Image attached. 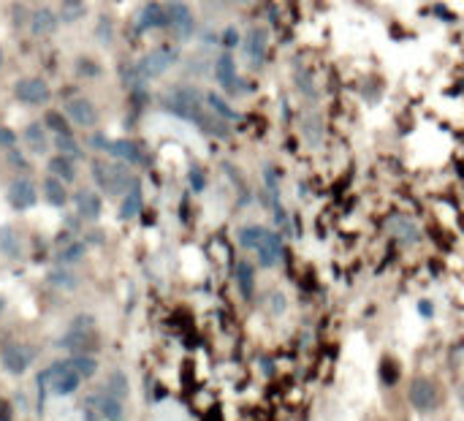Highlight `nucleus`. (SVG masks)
Wrapping results in <instances>:
<instances>
[{
    "instance_id": "nucleus-39",
    "label": "nucleus",
    "mask_w": 464,
    "mask_h": 421,
    "mask_svg": "<svg viewBox=\"0 0 464 421\" xmlns=\"http://www.w3.org/2000/svg\"><path fill=\"white\" fill-rule=\"evenodd\" d=\"M190 185H193V191H204V185H207L204 171H201L198 166H193V169H190Z\"/></svg>"
},
{
    "instance_id": "nucleus-43",
    "label": "nucleus",
    "mask_w": 464,
    "mask_h": 421,
    "mask_svg": "<svg viewBox=\"0 0 464 421\" xmlns=\"http://www.w3.org/2000/svg\"><path fill=\"white\" fill-rule=\"evenodd\" d=\"M0 421H11V408L6 399H0Z\"/></svg>"
},
{
    "instance_id": "nucleus-11",
    "label": "nucleus",
    "mask_w": 464,
    "mask_h": 421,
    "mask_svg": "<svg viewBox=\"0 0 464 421\" xmlns=\"http://www.w3.org/2000/svg\"><path fill=\"white\" fill-rule=\"evenodd\" d=\"M169 28V11L163 3L157 0H150L141 6L139 11V19H136V31L139 33H153V31H163Z\"/></svg>"
},
{
    "instance_id": "nucleus-34",
    "label": "nucleus",
    "mask_w": 464,
    "mask_h": 421,
    "mask_svg": "<svg viewBox=\"0 0 464 421\" xmlns=\"http://www.w3.org/2000/svg\"><path fill=\"white\" fill-rule=\"evenodd\" d=\"M106 391L112 394V397H117V399H123L125 394H128V381H125V375L120 370H114L112 375H109V381H106Z\"/></svg>"
},
{
    "instance_id": "nucleus-37",
    "label": "nucleus",
    "mask_w": 464,
    "mask_h": 421,
    "mask_svg": "<svg viewBox=\"0 0 464 421\" xmlns=\"http://www.w3.org/2000/svg\"><path fill=\"white\" fill-rule=\"evenodd\" d=\"M266 304H269V310H272L275 316H282V313H285L288 299H285V293L282 291H272L269 293V299H266Z\"/></svg>"
},
{
    "instance_id": "nucleus-31",
    "label": "nucleus",
    "mask_w": 464,
    "mask_h": 421,
    "mask_svg": "<svg viewBox=\"0 0 464 421\" xmlns=\"http://www.w3.org/2000/svg\"><path fill=\"white\" fill-rule=\"evenodd\" d=\"M103 74V68L98 60L93 58H76V76H85V79H98Z\"/></svg>"
},
{
    "instance_id": "nucleus-44",
    "label": "nucleus",
    "mask_w": 464,
    "mask_h": 421,
    "mask_svg": "<svg viewBox=\"0 0 464 421\" xmlns=\"http://www.w3.org/2000/svg\"><path fill=\"white\" fill-rule=\"evenodd\" d=\"M421 304H424V307H421V313H424V316H432V307H429V302H421Z\"/></svg>"
},
{
    "instance_id": "nucleus-38",
    "label": "nucleus",
    "mask_w": 464,
    "mask_h": 421,
    "mask_svg": "<svg viewBox=\"0 0 464 421\" xmlns=\"http://www.w3.org/2000/svg\"><path fill=\"white\" fill-rule=\"evenodd\" d=\"M49 280H52L58 289H74V286H76V277H74L71 272H52Z\"/></svg>"
},
{
    "instance_id": "nucleus-48",
    "label": "nucleus",
    "mask_w": 464,
    "mask_h": 421,
    "mask_svg": "<svg viewBox=\"0 0 464 421\" xmlns=\"http://www.w3.org/2000/svg\"><path fill=\"white\" fill-rule=\"evenodd\" d=\"M0 310H3V299H0Z\"/></svg>"
},
{
    "instance_id": "nucleus-46",
    "label": "nucleus",
    "mask_w": 464,
    "mask_h": 421,
    "mask_svg": "<svg viewBox=\"0 0 464 421\" xmlns=\"http://www.w3.org/2000/svg\"><path fill=\"white\" fill-rule=\"evenodd\" d=\"M3 60H6V55H3V46H0V68H3Z\"/></svg>"
},
{
    "instance_id": "nucleus-29",
    "label": "nucleus",
    "mask_w": 464,
    "mask_h": 421,
    "mask_svg": "<svg viewBox=\"0 0 464 421\" xmlns=\"http://www.w3.org/2000/svg\"><path fill=\"white\" fill-rule=\"evenodd\" d=\"M65 367H68V370H74L79 378H93L95 370H98V361H95L93 356L76 354L74 359H68V361H65Z\"/></svg>"
},
{
    "instance_id": "nucleus-19",
    "label": "nucleus",
    "mask_w": 464,
    "mask_h": 421,
    "mask_svg": "<svg viewBox=\"0 0 464 421\" xmlns=\"http://www.w3.org/2000/svg\"><path fill=\"white\" fill-rule=\"evenodd\" d=\"M299 128H302V139H304L307 144H312V147H320V144H323V139H326V120H323L320 112H307V114L302 117Z\"/></svg>"
},
{
    "instance_id": "nucleus-41",
    "label": "nucleus",
    "mask_w": 464,
    "mask_h": 421,
    "mask_svg": "<svg viewBox=\"0 0 464 421\" xmlns=\"http://www.w3.org/2000/svg\"><path fill=\"white\" fill-rule=\"evenodd\" d=\"M112 19H106V17H101V22H98V38L101 41H112Z\"/></svg>"
},
{
    "instance_id": "nucleus-28",
    "label": "nucleus",
    "mask_w": 464,
    "mask_h": 421,
    "mask_svg": "<svg viewBox=\"0 0 464 421\" xmlns=\"http://www.w3.org/2000/svg\"><path fill=\"white\" fill-rule=\"evenodd\" d=\"M52 144L58 147V153L60 155H68V158H82V144L74 139V133H58L55 139H52Z\"/></svg>"
},
{
    "instance_id": "nucleus-26",
    "label": "nucleus",
    "mask_w": 464,
    "mask_h": 421,
    "mask_svg": "<svg viewBox=\"0 0 464 421\" xmlns=\"http://www.w3.org/2000/svg\"><path fill=\"white\" fill-rule=\"evenodd\" d=\"M0 250L8 256V259H19L22 253V245H19V234L11 226L0 228Z\"/></svg>"
},
{
    "instance_id": "nucleus-9",
    "label": "nucleus",
    "mask_w": 464,
    "mask_h": 421,
    "mask_svg": "<svg viewBox=\"0 0 464 421\" xmlns=\"http://www.w3.org/2000/svg\"><path fill=\"white\" fill-rule=\"evenodd\" d=\"M166 11H169V31L174 33L177 41H190L198 33V25H196V17H193L190 6L174 0V3L166 6Z\"/></svg>"
},
{
    "instance_id": "nucleus-1",
    "label": "nucleus",
    "mask_w": 464,
    "mask_h": 421,
    "mask_svg": "<svg viewBox=\"0 0 464 421\" xmlns=\"http://www.w3.org/2000/svg\"><path fill=\"white\" fill-rule=\"evenodd\" d=\"M163 109L180 120H187V123H198L201 114L207 112V103H204V93H198L196 87L190 85H180L174 87L166 101H163Z\"/></svg>"
},
{
    "instance_id": "nucleus-33",
    "label": "nucleus",
    "mask_w": 464,
    "mask_h": 421,
    "mask_svg": "<svg viewBox=\"0 0 464 421\" xmlns=\"http://www.w3.org/2000/svg\"><path fill=\"white\" fill-rule=\"evenodd\" d=\"M71 120L68 117H62V112H46V117H44V126L49 130H55V136L58 133H71V126H68Z\"/></svg>"
},
{
    "instance_id": "nucleus-21",
    "label": "nucleus",
    "mask_w": 464,
    "mask_h": 421,
    "mask_svg": "<svg viewBox=\"0 0 464 421\" xmlns=\"http://www.w3.org/2000/svg\"><path fill=\"white\" fill-rule=\"evenodd\" d=\"M204 103H207V109L215 114V117H220V120H225V123H239L242 120V114L225 101V96H220V93H204Z\"/></svg>"
},
{
    "instance_id": "nucleus-45",
    "label": "nucleus",
    "mask_w": 464,
    "mask_h": 421,
    "mask_svg": "<svg viewBox=\"0 0 464 421\" xmlns=\"http://www.w3.org/2000/svg\"><path fill=\"white\" fill-rule=\"evenodd\" d=\"M234 3H237V6H252L255 0H234Z\"/></svg>"
},
{
    "instance_id": "nucleus-42",
    "label": "nucleus",
    "mask_w": 464,
    "mask_h": 421,
    "mask_svg": "<svg viewBox=\"0 0 464 421\" xmlns=\"http://www.w3.org/2000/svg\"><path fill=\"white\" fill-rule=\"evenodd\" d=\"M87 144L95 147V150H103V153H106V147H109V136H106V133H93V136L87 139Z\"/></svg>"
},
{
    "instance_id": "nucleus-25",
    "label": "nucleus",
    "mask_w": 464,
    "mask_h": 421,
    "mask_svg": "<svg viewBox=\"0 0 464 421\" xmlns=\"http://www.w3.org/2000/svg\"><path fill=\"white\" fill-rule=\"evenodd\" d=\"M41 194L46 198V204H52V207H65V201H68L65 182L58 180V177H46V180L41 182Z\"/></svg>"
},
{
    "instance_id": "nucleus-13",
    "label": "nucleus",
    "mask_w": 464,
    "mask_h": 421,
    "mask_svg": "<svg viewBox=\"0 0 464 421\" xmlns=\"http://www.w3.org/2000/svg\"><path fill=\"white\" fill-rule=\"evenodd\" d=\"M35 201H38V191H35V185H33L28 177H19V180H14L8 185V204L14 209H19V212L31 209Z\"/></svg>"
},
{
    "instance_id": "nucleus-16",
    "label": "nucleus",
    "mask_w": 464,
    "mask_h": 421,
    "mask_svg": "<svg viewBox=\"0 0 464 421\" xmlns=\"http://www.w3.org/2000/svg\"><path fill=\"white\" fill-rule=\"evenodd\" d=\"M33 348L31 345H8L6 351H3V367L11 372V375H22L28 367H31L33 361Z\"/></svg>"
},
{
    "instance_id": "nucleus-22",
    "label": "nucleus",
    "mask_w": 464,
    "mask_h": 421,
    "mask_svg": "<svg viewBox=\"0 0 464 421\" xmlns=\"http://www.w3.org/2000/svg\"><path fill=\"white\" fill-rule=\"evenodd\" d=\"M74 201H76L79 218H85V221H98V218H101L103 204H101V196L98 194H93V191H79V194L74 196Z\"/></svg>"
},
{
    "instance_id": "nucleus-30",
    "label": "nucleus",
    "mask_w": 464,
    "mask_h": 421,
    "mask_svg": "<svg viewBox=\"0 0 464 421\" xmlns=\"http://www.w3.org/2000/svg\"><path fill=\"white\" fill-rule=\"evenodd\" d=\"M237 283H239V291L245 296H252V289H255V272L248 261H239L237 264Z\"/></svg>"
},
{
    "instance_id": "nucleus-12",
    "label": "nucleus",
    "mask_w": 464,
    "mask_h": 421,
    "mask_svg": "<svg viewBox=\"0 0 464 421\" xmlns=\"http://www.w3.org/2000/svg\"><path fill=\"white\" fill-rule=\"evenodd\" d=\"M386 228H388V234L394 237V239H399V242H407V245H413V242H418L421 239V226L415 223V218H410V215H391L388 221H386Z\"/></svg>"
},
{
    "instance_id": "nucleus-3",
    "label": "nucleus",
    "mask_w": 464,
    "mask_h": 421,
    "mask_svg": "<svg viewBox=\"0 0 464 421\" xmlns=\"http://www.w3.org/2000/svg\"><path fill=\"white\" fill-rule=\"evenodd\" d=\"M93 180L101 191L109 196H123L133 185V177L128 171V163L120 161H93Z\"/></svg>"
},
{
    "instance_id": "nucleus-36",
    "label": "nucleus",
    "mask_w": 464,
    "mask_h": 421,
    "mask_svg": "<svg viewBox=\"0 0 464 421\" xmlns=\"http://www.w3.org/2000/svg\"><path fill=\"white\" fill-rule=\"evenodd\" d=\"M220 44H223V49H234V46H239L242 44V35H239V31L234 28V25H228L225 31H223V35H220Z\"/></svg>"
},
{
    "instance_id": "nucleus-32",
    "label": "nucleus",
    "mask_w": 464,
    "mask_h": 421,
    "mask_svg": "<svg viewBox=\"0 0 464 421\" xmlns=\"http://www.w3.org/2000/svg\"><path fill=\"white\" fill-rule=\"evenodd\" d=\"M85 253H87V245H85V242H71V245L62 248L58 259H60V264H76Z\"/></svg>"
},
{
    "instance_id": "nucleus-23",
    "label": "nucleus",
    "mask_w": 464,
    "mask_h": 421,
    "mask_svg": "<svg viewBox=\"0 0 464 421\" xmlns=\"http://www.w3.org/2000/svg\"><path fill=\"white\" fill-rule=\"evenodd\" d=\"M144 207V194H141V185L139 180H133V185L128 188V194L123 198V207H120V218L123 221H133Z\"/></svg>"
},
{
    "instance_id": "nucleus-5",
    "label": "nucleus",
    "mask_w": 464,
    "mask_h": 421,
    "mask_svg": "<svg viewBox=\"0 0 464 421\" xmlns=\"http://www.w3.org/2000/svg\"><path fill=\"white\" fill-rule=\"evenodd\" d=\"M269 49H272V33L266 25H252L242 35V52H245V63L258 71L269 60Z\"/></svg>"
},
{
    "instance_id": "nucleus-7",
    "label": "nucleus",
    "mask_w": 464,
    "mask_h": 421,
    "mask_svg": "<svg viewBox=\"0 0 464 421\" xmlns=\"http://www.w3.org/2000/svg\"><path fill=\"white\" fill-rule=\"evenodd\" d=\"M14 98H17L22 106L35 109V106L49 103L52 87H49V82L41 79V76H22V79L14 82Z\"/></svg>"
},
{
    "instance_id": "nucleus-8",
    "label": "nucleus",
    "mask_w": 464,
    "mask_h": 421,
    "mask_svg": "<svg viewBox=\"0 0 464 421\" xmlns=\"http://www.w3.org/2000/svg\"><path fill=\"white\" fill-rule=\"evenodd\" d=\"M407 399H410V405L418 413H432V411H437V405H440V389H437V384H434L432 378L418 375L407 386Z\"/></svg>"
},
{
    "instance_id": "nucleus-47",
    "label": "nucleus",
    "mask_w": 464,
    "mask_h": 421,
    "mask_svg": "<svg viewBox=\"0 0 464 421\" xmlns=\"http://www.w3.org/2000/svg\"><path fill=\"white\" fill-rule=\"evenodd\" d=\"M462 402H464V386H462Z\"/></svg>"
},
{
    "instance_id": "nucleus-24",
    "label": "nucleus",
    "mask_w": 464,
    "mask_h": 421,
    "mask_svg": "<svg viewBox=\"0 0 464 421\" xmlns=\"http://www.w3.org/2000/svg\"><path fill=\"white\" fill-rule=\"evenodd\" d=\"M49 174L62 180V182H74V180H76V161L58 153V155L49 158Z\"/></svg>"
},
{
    "instance_id": "nucleus-4",
    "label": "nucleus",
    "mask_w": 464,
    "mask_h": 421,
    "mask_svg": "<svg viewBox=\"0 0 464 421\" xmlns=\"http://www.w3.org/2000/svg\"><path fill=\"white\" fill-rule=\"evenodd\" d=\"M212 71H215V82L220 85V90H223L228 98H242L250 90L248 79H245V76L239 74V68H237L234 52L223 49V52L217 55Z\"/></svg>"
},
{
    "instance_id": "nucleus-15",
    "label": "nucleus",
    "mask_w": 464,
    "mask_h": 421,
    "mask_svg": "<svg viewBox=\"0 0 464 421\" xmlns=\"http://www.w3.org/2000/svg\"><path fill=\"white\" fill-rule=\"evenodd\" d=\"M60 28V17L52 11V8H46V6H41V8H35L31 14V33L35 38H46V35H55Z\"/></svg>"
},
{
    "instance_id": "nucleus-6",
    "label": "nucleus",
    "mask_w": 464,
    "mask_h": 421,
    "mask_svg": "<svg viewBox=\"0 0 464 421\" xmlns=\"http://www.w3.org/2000/svg\"><path fill=\"white\" fill-rule=\"evenodd\" d=\"M60 348H68V351H74V354L95 351V348H98V334H95L93 318H90V316L74 318V324L68 326V332L60 337Z\"/></svg>"
},
{
    "instance_id": "nucleus-2",
    "label": "nucleus",
    "mask_w": 464,
    "mask_h": 421,
    "mask_svg": "<svg viewBox=\"0 0 464 421\" xmlns=\"http://www.w3.org/2000/svg\"><path fill=\"white\" fill-rule=\"evenodd\" d=\"M180 46H171V44H163V46H155L150 49L144 58H139L133 68H136V76H139V82L144 85V82H153L157 76H163L169 68H174V65L180 63Z\"/></svg>"
},
{
    "instance_id": "nucleus-18",
    "label": "nucleus",
    "mask_w": 464,
    "mask_h": 421,
    "mask_svg": "<svg viewBox=\"0 0 464 421\" xmlns=\"http://www.w3.org/2000/svg\"><path fill=\"white\" fill-rule=\"evenodd\" d=\"M87 408L98 413L103 421H120L123 419V402L117 399V397H112L109 391H103V394H98L93 397L90 402H87Z\"/></svg>"
},
{
    "instance_id": "nucleus-14",
    "label": "nucleus",
    "mask_w": 464,
    "mask_h": 421,
    "mask_svg": "<svg viewBox=\"0 0 464 421\" xmlns=\"http://www.w3.org/2000/svg\"><path fill=\"white\" fill-rule=\"evenodd\" d=\"M255 256H258V264H261V266H277L280 261H282V256H285V248H282L280 234L266 228V234H264V239H261Z\"/></svg>"
},
{
    "instance_id": "nucleus-35",
    "label": "nucleus",
    "mask_w": 464,
    "mask_h": 421,
    "mask_svg": "<svg viewBox=\"0 0 464 421\" xmlns=\"http://www.w3.org/2000/svg\"><path fill=\"white\" fill-rule=\"evenodd\" d=\"M85 14V0L76 3H62V22H76Z\"/></svg>"
},
{
    "instance_id": "nucleus-27",
    "label": "nucleus",
    "mask_w": 464,
    "mask_h": 421,
    "mask_svg": "<svg viewBox=\"0 0 464 421\" xmlns=\"http://www.w3.org/2000/svg\"><path fill=\"white\" fill-rule=\"evenodd\" d=\"M264 234H266V228L264 226H242L239 228V234H237V239H239V245L245 248V250H258V245H261V239H264Z\"/></svg>"
},
{
    "instance_id": "nucleus-40",
    "label": "nucleus",
    "mask_w": 464,
    "mask_h": 421,
    "mask_svg": "<svg viewBox=\"0 0 464 421\" xmlns=\"http://www.w3.org/2000/svg\"><path fill=\"white\" fill-rule=\"evenodd\" d=\"M17 139H19V136H17L14 130L6 128V126H0V147H14Z\"/></svg>"
},
{
    "instance_id": "nucleus-17",
    "label": "nucleus",
    "mask_w": 464,
    "mask_h": 421,
    "mask_svg": "<svg viewBox=\"0 0 464 421\" xmlns=\"http://www.w3.org/2000/svg\"><path fill=\"white\" fill-rule=\"evenodd\" d=\"M106 153H109L114 161L128 163V166L144 163V155H141V150H139V144H136L133 139H114V141H109Z\"/></svg>"
},
{
    "instance_id": "nucleus-10",
    "label": "nucleus",
    "mask_w": 464,
    "mask_h": 421,
    "mask_svg": "<svg viewBox=\"0 0 464 421\" xmlns=\"http://www.w3.org/2000/svg\"><path fill=\"white\" fill-rule=\"evenodd\" d=\"M65 117H68L76 128H85V130L95 128V126H98V120H101L98 106H95L90 98H85V96L71 98V101L65 103Z\"/></svg>"
},
{
    "instance_id": "nucleus-20",
    "label": "nucleus",
    "mask_w": 464,
    "mask_h": 421,
    "mask_svg": "<svg viewBox=\"0 0 464 421\" xmlns=\"http://www.w3.org/2000/svg\"><path fill=\"white\" fill-rule=\"evenodd\" d=\"M22 139H25V144L31 147V153L35 155H41V153H46L49 150V128L44 126V123H28L25 130H22Z\"/></svg>"
}]
</instances>
